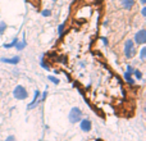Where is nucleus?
Segmentation results:
<instances>
[{
  "instance_id": "nucleus-17",
  "label": "nucleus",
  "mask_w": 146,
  "mask_h": 141,
  "mask_svg": "<svg viewBox=\"0 0 146 141\" xmlns=\"http://www.w3.org/2000/svg\"><path fill=\"white\" fill-rule=\"evenodd\" d=\"M41 14L44 15V17H50L51 15V12L49 9H45V10H42V13H41Z\"/></svg>"
},
{
  "instance_id": "nucleus-8",
  "label": "nucleus",
  "mask_w": 146,
  "mask_h": 141,
  "mask_svg": "<svg viewBox=\"0 0 146 141\" xmlns=\"http://www.w3.org/2000/svg\"><path fill=\"white\" fill-rule=\"evenodd\" d=\"M27 46V43H26V40H25V32H23V37H22V40H18V43H17V45L14 46L17 50H23V49Z\"/></svg>"
},
{
  "instance_id": "nucleus-15",
  "label": "nucleus",
  "mask_w": 146,
  "mask_h": 141,
  "mask_svg": "<svg viewBox=\"0 0 146 141\" xmlns=\"http://www.w3.org/2000/svg\"><path fill=\"white\" fill-rule=\"evenodd\" d=\"M132 74H133V76H135V77H136V78H137V80H142V73H141V72H140V70H139V69H135V72H133V73H132Z\"/></svg>"
},
{
  "instance_id": "nucleus-1",
  "label": "nucleus",
  "mask_w": 146,
  "mask_h": 141,
  "mask_svg": "<svg viewBox=\"0 0 146 141\" xmlns=\"http://www.w3.org/2000/svg\"><path fill=\"white\" fill-rule=\"evenodd\" d=\"M68 118H69L71 123H73V124L78 123V122L82 119V110H81L80 108H77V106H74V108H72L71 112H69Z\"/></svg>"
},
{
  "instance_id": "nucleus-11",
  "label": "nucleus",
  "mask_w": 146,
  "mask_h": 141,
  "mask_svg": "<svg viewBox=\"0 0 146 141\" xmlns=\"http://www.w3.org/2000/svg\"><path fill=\"white\" fill-rule=\"evenodd\" d=\"M124 80H126L128 83H131V85H133V83H135V80L132 78V74H131V73H127V72L124 73Z\"/></svg>"
},
{
  "instance_id": "nucleus-18",
  "label": "nucleus",
  "mask_w": 146,
  "mask_h": 141,
  "mask_svg": "<svg viewBox=\"0 0 146 141\" xmlns=\"http://www.w3.org/2000/svg\"><path fill=\"white\" fill-rule=\"evenodd\" d=\"M126 69H127V73H131V74H132V73L135 72V69H136V68H133L132 66H127Z\"/></svg>"
},
{
  "instance_id": "nucleus-12",
  "label": "nucleus",
  "mask_w": 146,
  "mask_h": 141,
  "mask_svg": "<svg viewBox=\"0 0 146 141\" xmlns=\"http://www.w3.org/2000/svg\"><path fill=\"white\" fill-rule=\"evenodd\" d=\"M8 28V25L4 22V21H0V35H3V33L5 32V30Z\"/></svg>"
},
{
  "instance_id": "nucleus-7",
  "label": "nucleus",
  "mask_w": 146,
  "mask_h": 141,
  "mask_svg": "<svg viewBox=\"0 0 146 141\" xmlns=\"http://www.w3.org/2000/svg\"><path fill=\"white\" fill-rule=\"evenodd\" d=\"M19 61H21V57H18V55H15V57H13V58H1L0 59V62L1 63H7V64H18L19 63Z\"/></svg>"
},
{
  "instance_id": "nucleus-25",
  "label": "nucleus",
  "mask_w": 146,
  "mask_h": 141,
  "mask_svg": "<svg viewBox=\"0 0 146 141\" xmlns=\"http://www.w3.org/2000/svg\"><path fill=\"white\" fill-rule=\"evenodd\" d=\"M53 1H56V0H53Z\"/></svg>"
},
{
  "instance_id": "nucleus-13",
  "label": "nucleus",
  "mask_w": 146,
  "mask_h": 141,
  "mask_svg": "<svg viewBox=\"0 0 146 141\" xmlns=\"http://www.w3.org/2000/svg\"><path fill=\"white\" fill-rule=\"evenodd\" d=\"M140 58H141L142 62L146 61V46H142L141 48V51H140Z\"/></svg>"
},
{
  "instance_id": "nucleus-21",
  "label": "nucleus",
  "mask_w": 146,
  "mask_h": 141,
  "mask_svg": "<svg viewBox=\"0 0 146 141\" xmlns=\"http://www.w3.org/2000/svg\"><path fill=\"white\" fill-rule=\"evenodd\" d=\"M40 64H41V67H42V68H45L46 70H49V67H48V64H46V63H45V62H44V61H41V63H40Z\"/></svg>"
},
{
  "instance_id": "nucleus-5",
  "label": "nucleus",
  "mask_w": 146,
  "mask_h": 141,
  "mask_svg": "<svg viewBox=\"0 0 146 141\" xmlns=\"http://www.w3.org/2000/svg\"><path fill=\"white\" fill-rule=\"evenodd\" d=\"M80 127L83 132H90L92 128V123L90 119H81L80 121Z\"/></svg>"
},
{
  "instance_id": "nucleus-23",
  "label": "nucleus",
  "mask_w": 146,
  "mask_h": 141,
  "mask_svg": "<svg viewBox=\"0 0 146 141\" xmlns=\"http://www.w3.org/2000/svg\"><path fill=\"white\" fill-rule=\"evenodd\" d=\"M141 14L144 15V17L146 15V8H145V7H144V8H142V9H141Z\"/></svg>"
},
{
  "instance_id": "nucleus-2",
  "label": "nucleus",
  "mask_w": 146,
  "mask_h": 141,
  "mask_svg": "<svg viewBox=\"0 0 146 141\" xmlns=\"http://www.w3.org/2000/svg\"><path fill=\"white\" fill-rule=\"evenodd\" d=\"M135 54H136V49H135L133 40H126V43H124V55H126V58H133Z\"/></svg>"
},
{
  "instance_id": "nucleus-4",
  "label": "nucleus",
  "mask_w": 146,
  "mask_h": 141,
  "mask_svg": "<svg viewBox=\"0 0 146 141\" xmlns=\"http://www.w3.org/2000/svg\"><path fill=\"white\" fill-rule=\"evenodd\" d=\"M135 43L140 44V45H144L146 43V31L145 30H139L135 33Z\"/></svg>"
},
{
  "instance_id": "nucleus-16",
  "label": "nucleus",
  "mask_w": 146,
  "mask_h": 141,
  "mask_svg": "<svg viewBox=\"0 0 146 141\" xmlns=\"http://www.w3.org/2000/svg\"><path fill=\"white\" fill-rule=\"evenodd\" d=\"M64 28H66V25H64V23H62V25L58 27V35H59V36H62V35H63V31H64Z\"/></svg>"
},
{
  "instance_id": "nucleus-19",
  "label": "nucleus",
  "mask_w": 146,
  "mask_h": 141,
  "mask_svg": "<svg viewBox=\"0 0 146 141\" xmlns=\"http://www.w3.org/2000/svg\"><path fill=\"white\" fill-rule=\"evenodd\" d=\"M46 96H48V91H44V94H42V96H41V99H40V101H45V99H46Z\"/></svg>"
},
{
  "instance_id": "nucleus-6",
  "label": "nucleus",
  "mask_w": 146,
  "mask_h": 141,
  "mask_svg": "<svg viewBox=\"0 0 146 141\" xmlns=\"http://www.w3.org/2000/svg\"><path fill=\"white\" fill-rule=\"evenodd\" d=\"M40 91L38 90H35V96H33V100L31 101L30 104H28V106H27V109L28 110H31V109H33V108H36L37 106V104L40 103Z\"/></svg>"
},
{
  "instance_id": "nucleus-10",
  "label": "nucleus",
  "mask_w": 146,
  "mask_h": 141,
  "mask_svg": "<svg viewBox=\"0 0 146 141\" xmlns=\"http://www.w3.org/2000/svg\"><path fill=\"white\" fill-rule=\"evenodd\" d=\"M17 43H18V39L17 37H14L12 40V43H9V44H5L4 45V48L5 49H12V48H14L15 45H17Z\"/></svg>"
},
{
  "instance_id": "nucleus-22",
  "label": "nucleus",
  "mask_w": 146,
  "mask_h": 141,
  "mask_svg": "<svg viewBox=\"0 0 146 141\" xmlns=\"http://www.w3.org/2000/svg\"><path fill=\"white\" fill-rule=\"evenodd\" d=\"M101 41H103L104 45H108V39L106 37H101Z\"/></svg>"
},
{
  "instance_id": "nucleus-9",
  "label": "nucleus",
  "mask_w": 146,
  "mask_h": 141,
  "mask_svg": "<svg viewBox=\"0 0 146 141\" xmlns=\"http://www.w3.org/2000/svg\"><path fill=\"white\" fill-rule=\"evenodd\" d=\"M121 1H122V5H123L124 9H131L135 5V0H121Z\"/></svg>"
},
{
  "instance_id": "nucleus-3",
  "label": "nucleus",
  "mask_w": 146,
  "mask_h": 141,
  "mask_svg": "<svg viewBox=\"0 0 146 141\" xmlns=\"http://www.w3.org/2000/svg\"><path fill=\"white\" fill-rule=\"evenodd\" d=\"M13 96H14L17 100H25V99L28 98V92L23 86L18 85V86H15V88L13 90Z\"/></svg>"
},
{
  "instance_id": "nucleus-20",
  "label": "nucleus",
  "mask_w": 146,
  "mask_h": 141,
  "mask_svg": "<svg viewBox=\"0 0 146 141\" xmlns=\"http://www.w3.org/2000/svg\"><path fill=\"white\" fill-rule=\"evenodd\" d=\"M5 141H17V140H15V137L13 136V135H10V136H8L7 139H5Z\"/></svg>"
},
{
  "instance_id": "nucleus-14",
  "label": "nucleus",
  "mask_w": 146,
  "mask_h": 141,
  "mask_svg": "<svg viewBox=\"0 0 146 141\" xmlns=\"http://www.w3.org/2000/svg\"><path fill=\"white\" fill-rule=\"evenodd\" d=\"M48 80L50 81V82H53L54 85H59V82H60V81H59V78L54 77V76H49V77H48Z\"/></svg>"
},
{
  "instance_id": "nucleus-24",
  "label": "nucleus",
  "mask_w": 146,
  "mask_h": 141,
  "mask_svg": "<svg viewBox=\"0 0 146 141\" xmlns=\"http://www.w3.org/2000/svg\"><path fill=\"white\" fill-rule=\"evenodd\" d=\"M140 1H141V4H144V5L146 4V0H140Z\"/></svg>"
}]
</instances>
